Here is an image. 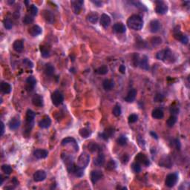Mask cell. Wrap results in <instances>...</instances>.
<instances>
[{
	"instance_id": "cell-1",
	"label": "cell",
	"mask_w": 190,
	"mask_h": 190,
	"mask_svg": "<svg viewBox=\"0 0 190 190\" xmlns=\"http://www.w3.org/2000/svg\"><path fill=\"white\" fill-rule=\"evenodd\" d=\"M127 25L129 28L134 31H140L143 28V18L137 14L131 16L127 20Z\"/></svg>"
},
{
	"instance_id": "cell-2",
	"label": "cell",
	"mask_w": 190,
	"mask_h": 190,
	"mask_svg": "<svg viewBox=\"0 0 190 190\" xmlns=\"http://www.w3.org/2000/svg\"><path fill=\"white\" fill-rule=\"evenodd\" d=\"M35 118V113L32 110H28L27 111L26 113V117H25V121H26V123H25V134L28 136L31 133V131L32 128L33 126V120H34Z\"/></svg>"
},
{
	"instance_id": "cell-3",
	"label": "cell",
	"mask_w": 190,
	"mask_h": 190,
	"mask_svg": "<svg viewBox=\"0 0 190 190\" xmlns=\"http://www.w3.org/2000/svg\"><path fill=\"white\" fill-rule=\"evenodd\" d=\"M156 57L158 60H162L165 63H172V60H174L172 51L169 48L161 50L157 52Z\"/></svg>"
},
{
	"instance_id": "cell-4",
	"label": "cell",
	"mask_w": 190,
	"mask_h": 190,
	"mask_svg": "<svg viewBox=\"0 0 190 190\" xmlns=\"http://www.w3.org/2000/svg\"><path fill=\"white\" fill-rule=\"evenodd\" d=\"M90 161V156L89 154H87L86 152H83L80 154L77 161V166L82 169L86 168L87 166L88 165Z\"/></svg>"
},
{
	"instance_id": "cell-5",
	"label": "cell",
	"mask_w": 190,
	"mask_h": 190,
	"mask_svg": "<svg viewBox=\"0 0 190 190\" xmlns=\"http://www.w3.org/2000/svg\"><path fill=\"white\" fill-rule=\"evenodd\" d=\"M51 100L53 105L58 106L64 101V96L60 91H55L51 94Z\"/></svg>"
},
{
	"instance_id": "cell-6",
	"label": "cell",
	"mask_w": 190,
	"mask_h": 190,
	"mask_svg": "<svg viewBox=\"0 0 190 190\" xmlns=\"http://www.w3.org/2000/svg\"><path fill=\"white\" fill-rule=\"evenodd\" d=\"M178 174L175 173H171V174H168L165 180V184L169 188H172L173 186H175V184L178 182Z\"/></svg>"
},
{
	"instance_id": "cell-7",
	"label": "cell",
	"mask_w": 190,
	"mask_h": 190,
	"mask_svg": "<svg viewBox=\"0 0 190 190\" xmlns=\"http://www.w3.org/2000/svg\"><path fill=\"white\" fill-rule=\"evenodd\" d=\"M155 11L157 14L160 15H164L167 14V12L168 11V6H167V4H165L162 1H157V2H155Z\"/></svg>"
},
{
	"instance_id": "cell-8",
	"label": "cell",
	"mask_w": 190,
	"mask_h": 190,
	"mask_svg": "<svg viewBox=\"0 0 190 190\" xmlns=\"http://www.w3.org/2000/svg\"><path fill=\"white\" fill-rule=\"evenodd\" d=\"M174 36L177 40H179L182 44H184V45L188 44L189 43L188 36H187L186 35L184 34L183 33H181L180 30H176V29H174Z\"/></svg>"
},
{
	"instance_id": "cell-9",
	"label": "cell",
	"mask_w": 190,
	"mask_h": 190,
	"mask_svg": "<svg viewBox=\"0 0 190 190\" xmlns=\"http://www.w3.org/2000/svg\"><path fill=\"white\" fill-rule=\"evenodd\" d=\"M61 144H62V146L72 145V146L74 147L75 152H78V150H79V146H78V144H77V141H76L75 139L73 138V137H66V138L63 139V140H62Z\"/></svg>"
},
{
	"instance_id": "cell-10",
	"label": "cell",
	"mask_w": 190,
	"mask_h": 190,
	"mask_svg": "<svg viewBox=\"0 0 190 190\" xmlns=\"http://www.w3.org/2000/svg\"><path fill=\"white\" fill-rule=\"evenodd\" d=\"M135 160L138 164H143L145 167H149L150 165V161L143 153H139L138 154H137V156L135 157Z\"/></svg>"
},
{
	"instance_id": "cell-11",
	"label": "cell",
	"mask_w": 190,
	"mask_h": 190,
	"mask_svg": "<svg viewBox=\"0 0 190 190\" xmlns=\"http://www.w3.org/2000/svg\"><path fill=\"white\" fill-rule=\"evenodd\" d=\"M83 4L84 2L83 0H73L71 2L73 11H74V12L75 13V14H80V12L81 11V10H82Z\"/></svg>"
},
{
	"instance_id": "cell-12",
	"label": "cell",
	"mask_w": 190,
	"mask_h": 190,
	"mask_svg": "<svg viewBox=\"0 0 190 190\" xmlns=\"http://www.w3.org/2000/svg\"><path fill=\"white\" fill-rule=\"evenodd\" d=\"M36 84V80L33 76H30L28 77L26 80V85H25V88L28 91H32L34 89L35 86Z\"/></svg>"
},
{
	"instance_id": "cell-13",
	"label": "cell",
	"mask_w": 190,
	"mask_h": 190,
	"mask_svg": "<svg viewBox=\"0 0 190 190\" xmlns=\"http://www.w3.org/2000/svg\"><path fill=\"white\" fill-rule=\"evenodd\" d=\"M114 134H115V129L112 127H108L100 135L101 138L103 139L104 140H107L110 137H112Z\"/></svg>"
},
{
	"instance_id": "cell-14",
	"label": "cell",
	"mask_w": 190,
	"mask_h": 190,
	"mask_svg": "<svg viewBox=\"0 0 190 190\" xmlns=\"http://www.w3.org/2000/svg\"><path fill=\"white\" fill-rule=\"evenodd\" d=\"M102 178V173L100 170H94L91 173V181L94 184H96L97 181L101 180Z\"/></svg>"
},
{
	"instance_id": "cell-15",
	"label": "cell",
	"mask_w": 190,
	"mask_h": 190,
	"mask_svg": "<svg viewBox=\"0 0 190 190\" xmlns=\"http://www.w3.org/2000/svg\"><path fill=\"white\" fill-rule=\"evenodd\" d=\"M32 103L33 105L36 107H41L43 106L44 105V101H43V97L39 95V94H34V96L32 98Z\"/></svg>"
},
{
	"instance_id": "cell-16",
	"label": "cell",
	"mask_w": 190,
	"mask_h": 190,
	"mask_svg": "<svg viewBox=\"0 0 190 190\" xmlns=\"http://www.w3.org/2000/svg\"><path fill=\"white\" fill-rule=\"evenodd\" d=\"M46 178V173L43 170H38L33 174V180L36 182L43 181Z\"/></svg>"
},
{
	"instance_id": "cell-17",
	"label": "cell",
	"mask_w": 190,
	"mask_h": 190,
	"mask_svg": "<svg viewBox=\"0 0 190 190\" xmlns=\"http://www.w3.org/2000/svg\"><path fill=\"white\" fill-rule=\"evenodd\" d=\"M160 28V23L157 19L152 20L149 24V30L152 33H157Z\"/></svg>"
},
{
	"instance_id": "cell-18",
	"label": "cell",
	"mask_w": 190,
	"mask_h": 190,
	"mask_svg": "<svg viewBox=\"0 0 190 190\" xmlns=\"http://www.w3.org/2000/svg\"><path fill=\"white\" fill-rule=\"evenodd\" d=\"M48 155V152L45 149H36L33 151V156L37 159L46 158Z\"/></svg>"
},
{
	"instance_id": "cell-19",
	"label": "cell",
	"mask_w": 190,
	"mask_h": 190,
	"mask_svg": "<svg viewBox=\"0 0 190 190\" xmlns=\"http://www.w3.org/2000/svg\"><path fill=\"white\" fill-rule=\"evenodd\" d=\"M20 123L21 122L19 118L16 117H13L12 119L9 121L8 126H9L10 129H11V130H16V129H17L19 127Z\"/></svg>"
},
{
	"instance_id": "cell-20",
	"label": "cell",
	"mask_w": 190,
	"mask_h": 190,
	"mask_svg": "<svg viewBox=\"0 0 190 190\" xmlns=\"http://www.w3.org/2000/svg\"><path fill=\"white\" fill-rule=\"evenodd\" d=\"M51 124V120L48 116L43 117L38 123L39 127L42 128V129H48V127H50Z\"/></svg>"
},
{
	"instance_id": "cell-21",
	"label": "cell",
	"mask_w": 190,
	"mask_h": 190,
	"mask_svg": "<svg viewBox=\"0 0 190 190\" xmlns=\"http://www.w3.org/2000/svg\"><path fill=\"white\" fill-rule=\"evenodd\" d=\"M100 25H102L103 28H108L109 26V25L111 24V18L108 15L105 14H102L100 17Z\"/></svg>"
},
{
	"instance_id": "cell-22",
	"label": "cell",
	"mask_w": 190,
	"mask_h": 190,
	"mask_svg": "<svg viewBox=\"0 0 190 190\" xmlns=\"http://www.w3.org/2000/svg\"><path fill=\"white\" fill-rule=\"evenodd\" d=\"M136 95H137V91L134 88L129 90V91L128 92L127 95L126 97L124 98L125 101H126L127 102H132L136 98Z\"/></svg>"
},
{
	"instance_id": "cell-23",
	"label": "cell",
	"mask_w": 190,
	"mask_h": 190,
	"mask_svg": "<svg viewBox=\"0 0 190 190\" xmlns=\"http://www.w3.org/2000/svg\"><path fill=\"white\" fill-rule=\"evenodd\" d=\"M114 31L117 33H124L126 32V26L122 22H117L113 26Z\"/></svg>"
},
{
	"instance_id": "cell-24",
	"label": "cell",
	"mask_w": 190,
	"mask_h": 190,
	"mask_svg": "<svg viewBox=\"0 0 190 190\" xmlns=\"http://www.w3.org/2000/svg\"><path fill=\"white\" fill-rule=\"evenodd\" d=\"M160 166L163 167H166V168H171V167L172 166V162H171V159L168 156H165L163 158H161V160H160L159 163Z\"/></svg>"
},
{
	"instance_id": "cell-25",
	"label": "cell",
	"mask_w": 190,
	"mask_h": 190,
	"mask_svg": "<svg viewBox=\"0 0 190 190\" xmlns=\"http://www.w3.org/2000/svg\"><path fill=\"white\" fill-rule=\"evenodd\" d=\"M102 87L105 91H111L115 87V82L112 80L106 79L102 82Z\"/></svg>"
},
{
	"instance_id": "cell-26",
	"label": "cell",
	"mask_w": 190,
	"mask_h": 190,
	"mask_svg": "<svg viewBox=\"0 0 190 190\" xmlns=\"http://www.w3.org/2000/svg\"><path fill=\"white\" fill-rule=\"evenodd\" d=\"M28 33L32 36H37L38 35L41 34L42 33V28L39 25H33L31 28H29Z\"/></svg>"
},
{
	"instance_id": "cell-27",
	"label": "cell",
	"mask_w": 190,
	"mask_h": 190,
	"mask_svg": "<svg viewBox=\"0 0 190 190\" xmlns=\"http://www.w3.org/2000/svg\"><path fill=\"white\" fill-rule=\"evenodd\" d=\"M105 156L103 154H99V155L94 158V164L97 167H102L105 164Z\"/></svg>"
},
{
	"instance_id": "cell-28",
	"label": "cell",
	"mask_w": 190,
	"mask_h": 190,
	"mask_svg": "<svg viewBox=\"0 0 190 190\" xmlns=\"http://www.w3.org/2000/svg\"><path fill=\"white\" fill-rule=\"evenodd\" d=\"M13 48H14V49L15 51L18 52V53H20V52H22L24 49L23 41H22V40H20V39L16 40V41L14 43V45H13Z\"/></svg>"
},
{
	"instance_id": "cell-29",
	"label": "cell",
	"mask_w": 190,
	"mask_h": 190,
	"mask_svg": "<svg viewBox=\"0 0 190 190\" xmlns=\"http://www.w3.org/2000/svg\"><path fill=\"white\" fill-rule=\"evenodd\" d=\"M43 16L44 19L50 24H52L54 22V15L51 11H44L43 13Z\"/></svg>"
},
{
	"instance_id": "cell-30",
	"label": "cell",
	"mask_w": 190,
	"mask_h": 190,
	"mask_svg": "<svg viewBox=\"0 0 190 190\" xmlns=\"http://www.w3.org/2000/svg\"><path fill=\"white\" fill-rule=\"evenodd\" d=\"M152 116L153 118L157 120H160L164 117V113L163 112L162 109L160 108H155L152 111Z\"/></svg>"
},
{
	"instance_id": "cell-31",
	"label": "cell",
	"mask_w": 190,
	"mask_h": 190,
	"mask_svg": "<svg viewBox=\"0 0 190 190\" xmlns=\"http://www.w3.org/2000/svg\"><path fill=\"white\" fill-rule=\"evenodd\" d=\"M139 66L144 70L149 69V63H148V57H146V56H143V57H142V59H140Z\"/></svg>"
},
{
	"instance_id": "cell-32",
	"label": "cell",
	"mask_w": 190,
	"mask_h": 190,
	"mask_svg": "<svg viewBox=\"0 0 190 190\" xmlns=\"http://www.w3.org/2000/svg\"><path fill=\"white\" fill-rule=\"evenodd\" d=\"M11 89H12L11 85L8 83L2 82V83H1V91L3 94H9V93H11Z\"/></svg>"
},
{
	"instance_id": "cell-33",
	"label": "cell",
	"mask_w": 190,
	"mask_h": 190,
	"mask_svg": "<svg viewBox=\"0 0 190 190\" xmlns=\"http://www.w3.org/2000/svg\"><path fill=\"white\" fill-rule=\"evenodd\" d=\"M98 19H99V16H98L97 14H96V13H90L87 16V20L92 24L97 23L98 21Z\"/></svg>"
},
{
	"instance_id": "cell-34",
	"label": "cell",
	"mask_w": 190,
	"mask_h": 190,
	"mask_svg": "<svg viewBox=\"0 0 190 190\" xmlns=\"http://www.w3.org/2000/svg\"><path fill=\"white\" fill-rule=\"evenodd\" d=\"M45 74L48 77H51L54 74V67L51 63H48L45 67Z\"/></svg>"
},
{
	"instance_id": "cell-35",
	"label": "cell",
	"mask_w": 190,
	"mask_h": 190,
	"mask_svg": "<svg viewBox=\"0 0 190 190\" xmlns=\"http://www.w3.org/2000/svg\"><path fill=\"white\" fill-rule=\"evenodd\" d=\"M71 173L74 174L76 177H79V178H80V177H83L84 174L83 169L80 168V167H79L77 165L74 166V169H73L72 170V172Z\"/></svg>"
},
{
	"instance_id": "cell-36",
	"label": "cell",
	"mask_w": 190,
	"mask_h": 190,
	"mask_svg": "<svg viewBox=\"0 0 190 190\" xmlns=\"http://www.w3.org/2000/svg\"><path fill=\"white\" fill-rule=\"evenodd\" d=\"M40 53L42 57L44 58H47L50 56V48L46 46H40Z\"/></svg>"
},
{
	"instance_id": "cell-37",
	"label": "cell",
	"mask_w": 190,
	"mask_h": 190,
	"mask_svg": "<svg viewBox=\"0 0 190 190\" xmlns=\"http://www.w3.org/2000/svg\"><path fill=\"white\" fill-rule=\"evenodd\" d=\"M80 134L83 138H87L89 136H91V131L87 128H83V129H81L80 130Z\"/></svg>"
},
{
	"instance_id": "cell-38",
	"label": "cell",
	"mask_w": 190,
	"mask_h": 190,
	"mask_svg": "<svg viewBox=\"0 0 190 190\" xmlns=\"http://www.w3.org/2000/svg\"><path fill=\"white\" fill-rule=\"evenodd\" d=\"M117 143L118 145L121 146H124L127 144L128 143V139L125 135H120L117 140Z\"/></svg>"
},
{
	"instance_id": "cell-39",
	"label": "cell",
	"mask_w": 190,
	"mask_h": 190,
	"mask_svg": "<svg viewBox=\"0 0 190 190\" xmlns=\"http://www.w3.org/2000/svg\"><path fill=\"white\" fill-rule=\"evenodd\" d=\"M116 167H117L116 162H115L114 160H108L106 166H105V169L108 170V171H112V170L115 169Z\"/></svg>"
},
{
	"instance_id": "cell-40",
	"label": "cell",
	"mask_w": 190,
	"mask_h": 190,
	"mask_svg": "<svg viewBox=\"0 0 190 190\" xmlns=\"http://www.w3.org/2000/svg\"><path fill=\"white\" fill-rule=\"evenodd\" d=\"M176 122H177V117H176V116H174V115H171V117H169V119L167 120V126L169 128H172L173 126H174V124L176 123Z\"/></svg>"
},
{
	"instance_id": "cell-41",
	"label": "cell",
	"mask_w": 190,
	"mask_h": 190,
	"mask_svg": "<svg viewBox=\"0 0 190 190\" xmlns=\"http://www.w3.org/2000/svg\"><path fill=\"white\" fill-rule=\"evenodd\" d=\"M108 68L106 65H102L100 67H99L95 71V72L97 74H100V75H105L108 73Z\"/></svg>"
},
{
	"instance_id": "cell-42",
	"label": "cell",
	"mask_w": 190,
	"mask_h": 190,
	"mask_svg": "<svg viewBox=\"0 0 190 190\" xmlns=\"http://www.w3.org/2000/svg\"><path fill=\"white\" fill-rule=\"evenodd\" d=\"M112 113L115 115V117H119L120 116L121 113H122V109H121V107L119 104H116V105L114 106L113 110H112Z\"/></svg>"
},
{
	"instance_id": "cell-43",
	"label": "cell",
	"mask_w": 190,
	"mask_h": 190,
	"mask_svg": "<svg viewBox=\"0 0 190 190\" xmlns=\"http://www.w3.org/2000/svg\"><path fill=\"white\" fill-rule=\"evenodd\" d=\"M169 111H170V113H171V115L175 116V115H177L179 114L180 108H179V107H178V105H176V104H172V105H171V107H170Z\"/></svg>"
},
{
	"instance_id": "cell-44",
	"label": "cell",
	"mask_w": 190,
	"mask_h": 190,
	"mask_svg": "<svg viewBox=\"0 0 190 190\" xmlns=\"http://www.w3.org/2000/svg\"><path fill=\"white\" fill-rule=\"evenodd\" d=\"M88 149L91 152H98L100 149V146H98L97 143H91L88 145Z\"/></svg>"
},
{
	"instance_id": "cell-45",
	"label": "cell",
	"mask_w": 190,
	"mask_h": 190,
	"mask_svg": "<svg viewBox=\"0 0 190 190\" xmlns=\"http://www.w3.org/2000/svg\"><path fill=\"white\" fill-rule=\"evenodd\" d=\"M28 11H29V13H30L31 16H36L38 14L37 7H36L35 5H30V7H29V8H28Z\"/></svg>"
},
{
	"instance_id": "cell-46",
	"label": "cell",
	"mask_w": 190,
	"mask_h": 190,
	"mask_svg": "<svg viewBox=\"0 0 190 190\" xmlns=\"http://www.w3.org/2000/svg\"><path fill=\"white\" fill-rule=\"evenodd\" d=\"M23 23L25 25H30V24L33 23V18L32 16H30V15H25L23 18V20H22Z\"/></svg>"
},
{
	"instance_id": "cell-47",
	"label": "cell",
	"mask_w": 190,
	"mask_h": 190,
	"mask_svg": "<svg viewBox=\"0 0 190 190\" xmlns=\"http://www.w3.org/2000/svg\"><path fill=\"white\" fill-rule=\"evenodd\" d=\"M3 24H4V26H5V28L6 29L10 30V29L12 28L13 22L9 18H5V19L3 20Z\"/></svg>"
},
{
	"instance_id": "cell-48",
	"label": "cell",
	"mask_w": 190,
	"mask_h": 190,
	"mask_svg": "<svg viewBox=\"0 0 190 190\" xmlns=\"http://www.w3.org/2000/svg\"><path fill=\"white\" fill-rule=\"evenodd\" d=\"M2 171L6 174H10L12 172V168H11V166L8 165V164H4V165H2Z\"/></svg>"
},
{
	"instance_id": "cell-49",
	"label": "cell",
	"mask_w": 190,
	"mask_h": 190,
	"mask_svg": "<svg viewBox=\"0 0 190 190\" xmlns=\"http://www.w3.org/2000/svg\"><path fill=\"white\" fill-rule=\"evenodd\" d=\"M132 169L135 173H139L141 171V167H140V164H138L137 162H135V163H133L132 164Z\"/></svg>"
},
{
	"instance_id": "cell-50",
	"label": "cell",
	"mask_w": 190,
	"mask_h": 190,
	"mask_svg": "<svg viewBox=\"0 0 190 190\" xmlns=\"http://www.w3.org/2000/svg\"><path fill=\"white\" fill-rule=\"evenodd\" d=\"M137 120H138V116L137 115L132 114V115H129L128 120H129V123H134L135 122H137Z\"/></svg>"
},
{
	"instance_id": "cell-51",
	"label": "cell",
	"mask_w": 190,
	"mask_h": 190,
	"mask_svg": "<svg viewBox=\"0 0 190 190\" xmlns=\"http://www.w3.org/2000/svg\"><path fill=\"white\" fill-rule=\"evenodd\" d=\"M133 60H132V61H133V64L134 65V66H138L139 65V63H140V57H139V55L137 54V53H134L133 55Z\"/></svg>"
},
{
	"instance_id": "cell-52",
	"label": "cell",
	"mask_w": 190,
	"mask_h": 190,
	"mask_svg": "<svg viewBox=\"0 0 190 190\" xmlns=\"http://www.w3.org/2000/svg\"><path fill=\"white\" fill-rule=\"evenodd\" d=\"M164 100V96L162 94H157L154 97V100L157 102H163Z\"/></svg>"
},
{
	"instance_id": "cell-53",
	"label": "cell",
	"mask_w": 190,
	"mask_h": 190,
	"mask_svg": "<svg viewBox=\"0 0 190 190\" xmlns=\"http://www.w3.org/2000/svg\"><path fill=\"white\" fill-rule=\"evenodd\" d=\"M23 64L25 66H27V67L30 68H32L33 67V63L30 60H28V59H24Z\"/></svg>"
},
{
	"instance_id": "cell-54",
	"label": "cell",
	"mask_w": 190,
	"mask_h": 190,
	"mask_svg": "<svg viewBox=\"0 0 190 190\" xmlns=\"http://www.w3.org/2000/svg\"><path fill=\"white\" fill-rule=\"evenodd\" d=\"M129 156L127 155V154H123V157H121V162H122V163H123V164H127L128 162H129Z\"/></svg>"
},
{
	"instance_id": "cell-55",
	"label": "cell",
	"mask_w": 190,
	"mask_h": 190,
	"mask_svg": "<svg viewBox=\"0 0 190 190\" xmlns=\"http://www.w3.org/2000/svg\"><path fill=\"white\" fill-rule=\"evenodd\" d=\"M119 71L121 74H125V72H126V67H125L124 65H121L120 66Z\"/></svg>"
},
{
	"instance_id": "cell-56",
	"label": "cell",
	"mask_w": 190,
	"mask_h": 190,
	"mask_svg": "<svg viewBox=\"0 0 190 190\" xmlns=\"http://www.w3.org/2000/svg\"><path fill=\"white\" fill-rule=\"evenodd\" d=\"M92 3H94V5H96V6L97 7H102V3L100 2V1H97V0H95V1H91Z\"/></svg>"
},
{
	"instance_id": "cell-57",
	"label": "cell",
	"mask_w": 190,
	"mask_h": 190,
	"mask_svg": "<svg viewBox=\"0 0 190 190\" xmlns=\"http://www.w3.org/2000/svg\"><path fill=\"white\" fill-rule=\"evenodd\" d=\"M4 132H5V125H4L3 122H1V135L4 134Z\"/></svg>"
},
{
	"instance_id": "cell-58",
	"label": "cell",
	"mask_w": 190,
	"mask_h": 190,
	"mask_svg": "<svg viewBox=\"0 0 190 190\" xmlns=\"http://www.w3.org/2000/svg\"><path fill=\"white\" fill-rule=\"evenodd\" d=\"M12 183L14 184H15V185H19V182H18V181H17V179H16V178H13V179H12Z\"/></svg>"
},
{
	"instance_id": "cell-59",
	"label": "cell",
	"mask_w": 190,
	"mask_h": 190,
	"mask_svg": "<svg viewBox=\"0 0 190 190\" xmlns=\"http://www.w3.org/2000/svg\"><path fill=\"white\" fill-rule=\"evenodd\" d=\"M151 135L152 136V137H154V138H155V139H157L158 138V136H157V134L155 133V132H151Z\"/></svg>"
},
{
	"instance_id": "cell-60",
	"label": "cell",
	"mask_w": 190,
	"mask_h": 190,
	"mask_svg": "<svg viewBox=\"0 0 190 190\" xmlns=\"http://www.w3.org/2000/svg\"><path fill=\"white\" fill-rule=\"evenodd\" d=\"M1 180H2V181H1V185H2V184H3V181H4V179H3V177H2V175H1Z\"/></svg>"
},
{
	"instance_id": "cell-61",
	"label": "cell",
	"mask_w": 190,
	"mask_h": 190,
	"mask_svg": "<svg viewBox=\"0 0 190 190\" xmlns=\"http://www.w3.org/2000/svg\"><path fill=\"white\" fill-rule=\"evenodd\" d=\"M8 3H10V4H13L14 2V1H13V2H9V1H8Z\"/></svg>"
},
{
	"instance_id": "cell-62",
	"label": "cell",
	"mask_w": 190,
	"mask_h": 190,
	"mask_svg": "<svg viewBox=\"0 0 190 190\" xmlns=\"http://www.w3.org/2000/svg\"><path fill=\"white\" fill-rule=\"evenodd\" d=\"M25 4H27V5H28V2H27V1H26V2H25Z\"/></svg>"
}]
</instances>
